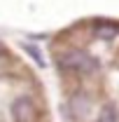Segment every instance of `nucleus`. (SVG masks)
I'll list each match as a JSON object with an SVG mask.
<instances>
[{
  "instance_id": "7",
  "label": "nucleus",
  "mask_w": 119,
  "mask_h": 122,
  "mask_svg": "<svg viewBox=\"0 0 119 122\" xmlns=\"http://www.w3.org/2000/svg\"><path fill=\"white\" fill-rule=\"evenodd\" d=\"M0 56H5V45L0 42Z\"/></svg>"
},
{
  "instance_id": "2",
  "label": "nucleus",
  "mask_w": 119,
  "mask_h": 122,
  "mask_svg": "<svg viewBox=\"0 0 119 122\" xmlns=\"http://www.w3.org/2000/svg\"><path fill=\"white\" fill-rule=\"evenodd\" d=\"M12 117L14 122H37V106L28 96H19L12 103Z\"/></svg>"
},
{
  "instance_id": "5",
  "label": "nucleus",
  "mask_w": 119,
  "mask_h": 122,
  "mask_svg": "<svg viewBox=\"0 0 119 122\" xmlns=\"http://www.w3.org/2000/svg\"><path fill=\"white\" fill-rule=\"evenodd\" d=\"M119 120V110L117 106H112V103H105L101 108V113H98V120L96 122H117Z\"/></svg>"
},
{
  "instance_id": "4",
  "label": "nucleus",
  "mask_w": 119,
  "mask_h": 122,
  "mask_svg": "<svg viewBox=\"0 0 119 122\" xmlns=\"http://www.w3.org/2000/svg\"><path fill=\"white\" fill-rule=\"evenodd\" d=\"M93 33L98 35V38H103V40H110V38H114V35H119V24H114V21H96L93 24Z\"/></svg>"
},
{
  "instance_id": "6",
  "label": "nucleus",
  "mask_w": 119,
  "mask_h": 122,
  "mask_svg": "<svg viewBox=\"0 0 119 122\" xmlns=\"http://www.w3.org/2000/svg\"><path fill=\"white\" fill-rule=\"evenodd\" d=\"M23 49L28 52V56L35 61L37 66H45V56H42V52H40V47H37V45H33V42H23Z\"/></svg>"
},
{
  "instance_id": "1",
  "label": "nucleus",
  "mask_w": 119,
  "mask_h": 122,
  "mask_svg": "<svg viewBox=\"0 0 119 122\" xmlns=\"http://www.w3.org/2000/svg\"><path fill=\"white\" fill-rule=\"evenodd\" d=\"M56 66L61 73H75V75H93L98 71V61L84 49H68L56 56Z\"/></svg>"
},
{
  "instance_id": "3",
  "label": "nucleus",
  "mask_w": 119,
  "mask_h": 122,
  "mask_svg": "<svg viewBox=\"0 0 119 122\" xmlns=\"http://www.w3.org/2000/svg\"><path fill=\"white\" fill-rule=\"evenodd\" d=\"M91 110V99L87 94H73L70 99H68V103H65V113H68V117H73V120H79V117H87Z\"/></svg>"
}]
</instances>
